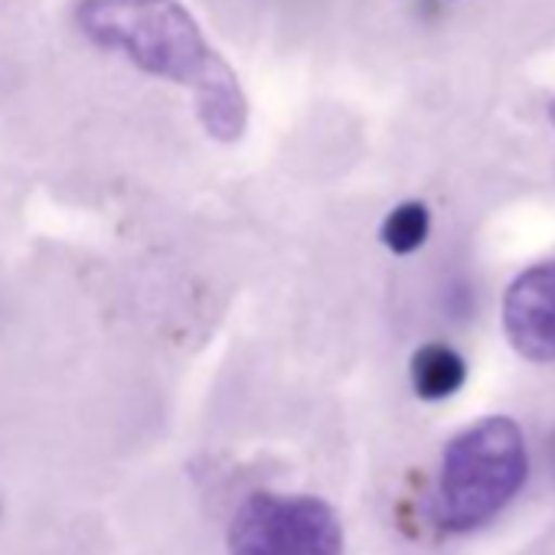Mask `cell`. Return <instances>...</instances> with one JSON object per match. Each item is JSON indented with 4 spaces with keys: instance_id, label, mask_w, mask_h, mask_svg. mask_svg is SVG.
Masks as SVG:
<instances>
[{
    "instance_id": "obj_1",
    "label": "cell",
    "mask_w": 555,
    "mask_h": 555,
    "mask_svg": "<svg viewBox=\"0 0 555 555\" xmlns=\"http://www.w3.org/2000/svg\"><path fill=\"white\" fill-rule=\"evenodd\" d=\"M76 27L99 50L177 86H193L216 56L180 0H76Z\"/></svg>"
},
{
    "instance_id": "obj_2",
    "label": "cell",
    "mask_w": 555,
    "mask_h": 555,
    "mask_svg": "<svg viewBox=\"0 0 555 555\" xmlns=\"http://www.w3.org/2000/svg\"><path fill=\"white\" fill-rule=\"evenodd\" d=\"M526 474L529 451L519 425L506 415L480 418L457 431L441 454L431 519L444 532H474L522 490Z\"/></svg>"
},
{
    "instance_id": "obj_3",
    "label": "cell",
    "mask_w": 555,
    "mask_h": 555,
    "mask_svg": "<svg viewBox=\"0 0 555 555\" xmlns=\"http://www.w3.org/2000/svg\"><path fill=\"white\" fill-rule=\"evenodd\" d=\"M344 526L318 496H248L229 526V555H340Z\"/></svg>"
},
{
    "instance_id": "obj_4",
    "label": "cell",
    "mask_w": 555,
    "mask_h": 555,
    "mask_svg": "<svg viewBox=\"0 0 555 555\" xmlns=\"http://www.w3.org/2000/svg\"><path fill=\"white\" fill-rule=\"evenodd\" d=\"M503 331L529 363H555V258L529 264L503 295Z\"/></svg>"
},
{
    "instance_id": "obj_5",
    "label": "cell",
    "mask_w": 555,
    "mask_h": 555,
    "mask_svg": "<svg viewBox=\"0 0 555 555\" xmlns=\"http://www.w3.org/2000/svg\"><path fill=\"white\" fill-rule=\"evenodd\" d=\"M190 89H193L196 118H199L203 131L212 141L232 144V141H238L245 134V128H248V99H245V89H242L238 76L232 73V66L219 53L209 60V66L203 69V76Z\"/></svg>"
},
{
    "instance_id": "obj_6",
    "label": "cell",
    "mask_w": 555,
    "mask_h": 555,
    "mask_svg": "<svg viewBox=\"0 0 555 555\" xmlns=\"http://www.w3.org/2000/svg\"><path fill=\"white\" fill-rule=\"evenodd\" d=\"M409 376H412V389H415L418 399L444 402V399H451L454 392L464 389L467 363L448 344H425V347L415 350V357L409 363Z\"/></svg>"
},
{
    "instance_id": "obj_7",
    "label": "cell",
    "mask_w": 555,
    "mask_h": 555,
    "mask_svg": "<svg viewBox=\"0 0 555 555\" xmlns=\"http://www.w3.org/2000/svg\"><path fill=\"white\" fill-rule=\"evenodd\" d=\"M428 232H431V212H428V206L418 203V199H409V203H399L383 219L379 238H383V245L392 255H412V251H418L428 242Z\"/></svg>"
},
{
    "instance_id": "obj_8",
    "label": "cell",
    "mask_w": 555,
    "mask_h": 555,
    "mask_svg": "<svg viewBox=\"0 0 555 555\" xmlns=\"http://www.w3.org/2000/svg\"><path fill=\"white\" fill-rule=\"evenodd\" d=\"M548 118H552V125H555V102L548 105Z\"/></svg>"
},
{
    "instance_id": "obj_9",
    "label": "cell",
    "mask_w": 555,
    "mask_h": 555,
    "mask_svg": "<svg viewBox=\"0 0 555 555\" xmlns=\"http://www.w3.org/2000/svg\"><path fill=\"white\" fill-rule=\"evenodd\" d=\"M552 467H555V435H552Z\"/></svg>"
}]
</instances>
